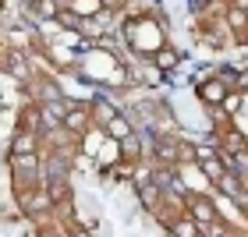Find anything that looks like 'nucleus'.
I'll return each instance as SVG.
<instances>
[{"label":"nucleus","instance_id":"2","mask_svg":"<svg viewBox=\"0 0 248 237\" xmlns=\"http://www.w3.org/2000/svg\"><path fill=\"white\" fill-rule=\"evenodd\" d=\"M188 216L195 220V227H199V234H202V237H209V230L220 223L217 206H213L209 198H202V195H191V198H188Z\"/></svg>","mask_w":248,"mask_h":237},{"label":"nucleus","instance_id":"18","mask_svg":"<svg viewBox=\"0 0 248 237\" xmlns=\"http://www.w3.org/2000/svg\"><path fill=\"white\" fill-rule=\"evenodd\" d=\"M53 21L57 25H64V29H78V15L71 7H61V11H53Z\"/></svg>","mask_w":248,"mask_h":237},{"label":"nucleus","instance_id":"8","mask_svg":"<svg viewBox=\"0 0 248 237\" xmlns=\"http://www.w3.org/2000/svg\"><path fill=\"white\" fill-rule=\"evenodd\" d=\"M227 82L223 78H209V82H202L199 85V96H202V103H209V106H220L223 103V96H227Z\"/></svg>","mask_w":248,"mask_h":237},{"label":"nucleus","instance_id":"6","mask_svg":"<svg viewBox=\"0 0 248 237\" xmlns=\"http://www.w3.org/2000/svg\"><path fill=\"white\" fill-rule=\"evenodd\" d=\"M46 195L53 202V209H67L71 206V180L67 177H46Z\"/></svg>","mask_w":248,"mask_h":237},{"label":"nucleus","instance_id":"21","mask_svg":"<svg viewBox=\"0 0 248 237\" xmlns=\"http://www.w3.org/2000/svg\"><path fill=\"white\" fill-rule=\"evenodd\" d=\"M39 237H57V230H46V227H43V230H39Z\"/></svg>","mask_w":248,"mask_h":237},{"label":"nucleus","instance_id":"25","mask_svg":"<svg viewBox=\"0 0 248 237\" xmlns=\"http://www.w3.org/2000/svg\"><path fill=\"white\" fill-rule=\"evenodd\" d=\"M199 237H202V234H199Z\"/></svg>","mask_w":248,"mask_h":237},{"label":"nucleus","instance_id":"12","mask_svg":"<svg viewBox=\"0 0 248 237\" xmlns=\"http://www.w3.org/2000/svg\"><path fill=\"white\" fill-rule=\"evenodd\" d=\"M39 134H29V131H15V142H11V156H21V152H39Z\"/></svg>","mask_w":248,"mask_h":237},{"label":"nucleus","instance_id":"5","mask_svg":"<svg viewBox=\"0 0 248 237\" xmlns=\"http://www.w3.org/2000/svg\"><path fill=\"white\" fill-rule=\"evenodd\" d=\"M153 152H156V160H160V163L174 166L181 156H188V145H181V142H174V138H167V134H160V138H156V145H153Z\"/></svg>","mask_w":248,"mask_h":237},{"label":"nucleus","instance_id":"16","mask_svg":"<svg viewBox=\"0 0 248 237\" xmlns=\"http://www.w3.org/2000/svg\"><path fill=\"white\" fill-rule=\"evenodd\" d=\"M227 25H231V29L241 36V32L248 29V11H241V7H231V11H227Z\"/></svg>","mask_w":248,"mask_h":237},{"label":"nucleus","instance_id":"4","mask_svg":"<svg viewBox=\"0 0 248 237\" xmlns=\"http://www.w3.org/2000/svg\"><path fill=\"white\" fill-rule=\"evenodd\" d=\"M89 124H93V114H89V106H75V103H67L64 117H61V128H64V131L85 134V131H89Z\"/></svg>","mask_w":248,"mask_h":237},{"label":"nucleus","instance_id":"9","mask_svg":"<svg viewBox=\"0 0 248 237\" xmlns=\"http://www.w3.org/2000/svg\"><path fill=\"white\" fill-rule=\"evenodd\" d=\"M0 64H4V71H11V74H18V78H29L25 53H18V50H4V46H0Z\"/></svg>","mask_w":248,"mask_h":237},{"label":"nucleus","instance_id":"1","mask_svg":"<svg viewBox=\"0 0 248 237\" xmlns=\"http://www.w3.org/2000/svg\"><path fill=\"white\" fill-rule=\"evenodd\" d=\"M18 209H21V216L43 223L53 212V202L46 195V184H25V188H18Z\"/></svg>","mask_w":248,"mask_h":237},{"label":"nucleus","instance_id":"11","mask_svg":"<svg viewBox=\"0 0 248 237\" xmlns=\"http://www.w3.org/2000/svg\"><path fill=\"white\" fill-rule=\"evenodd\" d=\"M103 131H107L114 142H121V138H128V134H131V120L124 117V114H114V117L103 124Z\"/></svg>","mask_w":248,"mask_h":237},{"label":"nucleus","instance_id":"7","mask_svg":"<svg viewBox=\"0 0 248 237\" xmlns=\"http://www.w3.org/2000/svg\"><path fill=\"white\" fill-rule=\"evenodd\" d=\"M18 131H29V134H39L43 131V110L36 103H25L18 110Z\"/></svg>","mask_w":248,"mask_h":237},{"label":"nucleus","instance_id":"24","mask_svg":"<svg viewBox=\"0 0 248 237\" xmlns=\"http://www.w3.org/2000/svg\"><path fill=\"white\" fill-rule=\"evenodd\" d=\"M241 180H245V188H248V174H245V177H241Z\"/></svg>","mask_w":248,"mask_h":237},{"label":"nucleus","instance_id":"10","mask_svg":"<svg viewBox=\"0 0 248 237\" xmlns=\"http://www.w3.org/2000/svg\"><path fill=\"white\" fill-rule=\"evenodd\" d=\"M217 188H220L227 198H234V202H238V198L245 195V180H241L238 174H231V170H227V174H223V177L217 180Z\"/></svg>","mask_w":248,"mask_h":237},{"label":"nucleus","instance_id":"20","mask_svg":"<svg viewBox=\"0 0 248 237\" xmlns=\"http://www.w3.org/2000/svg\"><path fill=\"white\" fill-rule=\"evenodd\" d=\"M67 237H93V234H89L85 227H71V230H67Z\"/></svg>","mask_w":248,"mask_h":237},{"label":"nucleus","instance_id":"17","mask_svg":"<svg viewBox=\"0 0 248 237\" xmlns=\"http://www.w3.org/2000/svg\"><path fill=\"white\" fill-rule=\"evenodd\" d=\"M117 145H121V156H124V160H139L142 145H139V138H135V134H128V138H121Z\"/></svg>","mask_w":248,"mask_h":237},{"label":"nucleus","instance_id":"14","mask_svg":"<svg viewBox=\"0 0 248 237\" xmlns=\"http://www.w3.org/2000/svg\"><path fill=\"white\" fill-rule=\"evenodd\" d=\"M170 234L174 237H199V227H195V220L188 216V220H174L170 223Z\"/></svg>","mask_w":248,"mask_h":237},{"label":"nucleus","instance_id":"15","mask_svg":"<svg viewBox=\"0 0 248 237\" xmlns=\"http://www.w3.org/2000/svg\"><path fill=\"white\" fill-rule=\"evenodd\" d=\"M153 67L170 71V67H177V53H174V50H156V53H153Z\"/></svg>","mask_w":248,"mask_h":237},{"label":"nucleus","instance_id":"22","mask_svg":"<svg viewBox=\"0 0 248 237\" xmlns=\"http://www.w3.org/2000/svg\"><path fill=\"white\" fill-rule=\"evenodd\" d=\"M234 7H241V11H248V0H234Z\"/></svg>","mask_w":248,"mask_h":237},{"label":"nucleus","instance_id":"3","mask_svg":"<svg viewBox=\"0 0 248 237\" xmlns=\"http://www.w3.org/2000/svg\"><path fill=\"white\" fill-rule=\"evenodd\" d=\"M11 166H15V180L21 177V188H25V184H36L43 160H39V152H21V156H11Z\"/></svg>","mask_w":248,"mask_h":237},{"label":"nucleus","instance_id":"23","mask_svg":"<svg viewBox=\"0 0 248 237\" xmlns=\"http://www.w3.org/2000/svg\"><path fill=\"white\" fill-rule=\"evenodd\" d=\"M4 7H7V0H0V15H4Z\"/></svg>","mask_w":248,"mask_h":237},{"label":"nucleus","instance_id":"13","mask_svg":"<svg viewBox=\"0 0 248 237\" xmlns=\"http://www.w3.org/2000/svg\"><path fill=\"white\" fill-rule=\"evenodd\" d=\"M199 170L206 174L209 180H220L223 174H227V166H223V160H220V152H217V156H206V160H199Z\"/></svg>","mask_w":248,"mask_h":237},{"label":"nucleus","instance_id":"19","mask_svg":"<svg viewBox=\"0 0 248 237\" xmlns=\"http://www.w3.org/2000/svg\"><path fill=\"white\" fill-rule=\"evenodd\" d=\"M223 106H227V110H231V114H234V110H238V106H241V99L227 92V96H223Z\"/></svg>","mask_w":248,"mask_h":237}]
</instances>
